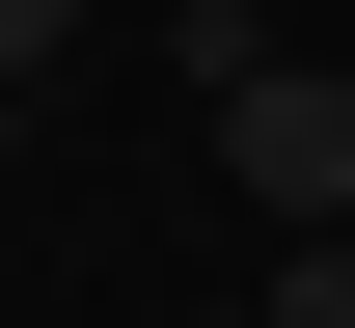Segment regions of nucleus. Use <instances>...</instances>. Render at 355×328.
<instances>
[{
  "label": "nucleus",
  "instance_id": "obj_4",
  "mask_svg": "<svg viewBox=\"0 0 355 328\" xmlns=\"http://www.w3.org/2000/svg\"><path fill=\"white\" fill-rule=\"evenodd\" d=\"M191 328H246V301H191Z\"/></svg>",
  "mask_w": 355,
  "mask_h": 328
},
{
  "label": "nucleus",
  "instance_id": "obj_2",
  "mask_svg": "<svg viewBox=\"0 0 355 328\" xmlns=\"http://www.w3.org/2000/svg\"><path fill=\"white\" fill-rule=\"evenodd\" d=\"M246 328H355V219H301V274H273Z\"/></svg>",
  "mask_w": 355,
  "mask_h": 328
},
{
  "label": "nucleus",
  "instance_id": "obj_3",
  "mask_svg": "<svg viewBox=\"0 0 355 328\" xmlns=\"http://www.w3.org/2000/svg\"><path fill=\"white\" fill-rule=\"evenodd\" d=\"M28 83H83V0H0V110Z\"/></svg>",
  "mask_w": 355,
  "mask_h": 328
},
{
  "label": "nucleus",
  "instance_id": "obj_1",
  "mask_svg": "<svg viewBox=\"0 0 355 328\" xmlns=\"http://www.w3.org/2000/svg\"><path fill=\"white\" fill-rule=\"evenodd\" d=\"M219 164L273 191V219H355V83H328V55H246V83H219Z\"/></svg>",
  "mask_w": 355,
  "mask_h": 328
}]
</instances>
